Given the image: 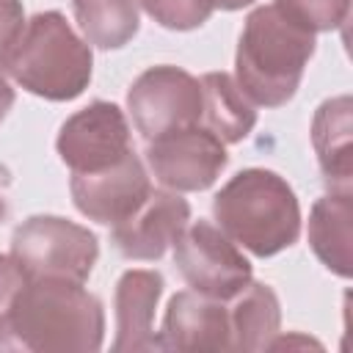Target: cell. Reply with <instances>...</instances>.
Wrapping results in <instances>:
<instances>
[{"instance_id":"23","label":"cell","mask_w":353,"mask_h":353,"mask_svg":"<svg viewBox=\"0 0 353 353\" xmlns=\"http://www.w3.org/2000/svg\"><path fill=\"white\" fill-rule=\"evenodd\" d=\"M11 105H14V88L8 85V80H6L3 72H0V121L8 116Z\"/></svg>"},{"instance_id":"20","label":"cell","mask_w":353,"mask_h":353,"mask_svg":"<svg viewBox=\"0 0 353 353\" xmlns=\"http://www.w3.org/2000/svg\"><path fill=\"white\" fill-rule=\"evenodd\" d=\"M138 3L157 25L168 30L201 28L215 11L212 0H138Z\"/></svg>"},{"instance_id":"18","label":"cell","mask_w":353,"mask_h":353,"mask_svg":"<svg viewBox=\"0 0 353 353\" xmlns=\"http://www.w3.org/2000/svg\"><path fill=\"white\" fill-rule=\"evenodd\" d=\"M74 19L88 44L99 50H119L141 28L138 0H72Z\"/></svg>"},{"instance_id":"4","label":"cell","mask_w":353,"mask_h":353,"mask_svg":"<svg viewBox=\"0 0 353 353\" xmlns=\"http://www.w3.org/2000/svg\"><path fill=\"white\" fill-rule=\"evenodd\" d=\"M218 229L254 256H276L301 237V204L284 176L268 168L237 171L212 199Z\"/></svg>"},{"instance_id":"21","label":"cell","mask_w":353,"mask_h":353,"mask_svg":"<svg viewBox=\"0 0 353 353\" xmlns=\"http://www.w3.org/2000/svg\"><path fill=\"white\" fill-rule=\"evenodd\" d=\"M25 281L28 279H25L22 268L17 265V259L11 254H0V320L8 314V309Z\"/></svg>"},{"instance_id":"10","label":"cell","mask_w":353,"mask_h":353,"mask_svg":"<svg viewBox=\"0 0 353 353\" xmlns=\"http://www.w3.org/2000/svg\"><path fill=\"white\" fill-rule=\"evenodd\" d=\"M69 190L74 207L88 221L113 226L141 207V201L152 193V179L143 160L135 152H130L124 160L102 171L72 174Z\"/></svg>"},{"instance_id":"2","label":"cell","mask_w":353,"mask_h":353,"mask_svg":"<svg viewBox=\"0 0 353 353\" xmlns=\"http://www.w3.org/2000/svg\"><path fill=\"white\" fill-rule=\"evenodd\" d=\"M314 47V33L284 17L273 3L259 6L245 17L237 41L234 80L254 105L281 108L295 97Z\"/></svg>"},{"instance_id":"14","label":"cell","mask_w":353,"mask_h":353,"mask_svg":"<svg viewBox=\"0 0 353 353\" xmlns=\"http://www.w3.org/2000/svg\"><path fill=\"white\" fill-rule=\"evenodd\" d=\"M309 245L314 256L336 276L353 273V196L350 190H331L312 204Z\"/></svg>"},{"instance_id":"7","label":"cell","mask_w":353,"mask_h":353,"mask_svg":"<svg viewBox=\"0 0 353 353\" xmlns=\"http://www.w3.org/2000/svg\"><path fill=\"white\" fill-rule=\"evenodd\" d=\"M174 265L190 290L229 301L251 281V262L210 221H193L174 243Z\"/></svg>"},{"instance_id":"6","label":"cell","mask_w":353,"mask_h":353,"mask_svg":"<svg viewBox=\"0 0 353 353\" xmlns=\"http://www.w3.org/2000/svg\"><path fill=\"white\" fill-rule=\"evenodd\" d=\"M127 110L135 130L154 141L165 132L201 124L204 91L201 80L179 66H152L135 77L127 91Z\"/></svg>"},{"instance_id":"15","label":"cell","mask_w":353,"mask_h":353,"mask_svg":"<svg viewBox=\"0 0 353 353\" xmlns=\"http://www.w3.org/2000/svg\"><path fill=\"white\" fill-rule=\"evenodd\" d=\"M350 110L347 94L325 99L312 119V146L331 190H350L353 185V154H350Z\"/></svg>"},{"instance_id":"13","label":"cell","mask_w":353,"mask_h":353,"mask_svg":"<svg viewBox=\"0 0 353 353\" xmlns=\"http://www.w3.org/2000/svg\"><path fill=\"white\" fill-rule=\"evenodd\" d=\"M163 273L157 270H124L116 281L113 309H116V353L132 350H160L154 334V309L163 295Z\"/></svg>"},{"instance_id":"12","label":"cell","mask_w":353,"mask_h":353,"mask_svg":"<svg viewBox=\"0 0 353 353\" xmlns=\"http://www.w3.org/2000/svg\"><path fill=\"white\" fill-rule=\"evenodd\" d=\"M157 339L160 350H229L226 301L196 290L176 292L165 306Z\"/></svg>"},{"instance_id":"17","label":"cell","mask_w":353,"mask_h":353,"mask_svg":"<svg viewBox=\"0 0 353 353\" xmlns=\"http://www.w3.org/2000/svg\"><path fill=\"white\" fill-rule=\"evenodd\" d=\"M201 80L204 110L201 127H207L223 143H240L256 124L254 102L240 91L237 80L226 72H207Z\"/></svg>"},{"instance_id":"25","label":"cell","mask_w":353,"mask_h":353,"mask_svg":"<svg viewBox=\"0 0 353 353\" xmlns=\"http://www.w3.org/2000/svg\"><path fill=\"white\" fill-rule=\"evenodd\" d=\"M6 215H8V201H6V196H3V190H0V223L6 221Z\"/></svg>"},{"instance_id":"16","label":"cell","mask_w":353,"mask_h":353,"mask_svg":"<svg viewBox=\"0 0 353 353\" xmlns=\"http://www.w3.org/2000/svg\"><path fill=\"white\" fill-rule=\"evenodd\" d=\"M229 312V350H265L279 334L281 306L273 287L248 281L234 298L226 301Z\"/></svg>"},{"instance_id":"5","label":"cell","mask_w":353,"mask_h":353,"mask_svg":"<svg viewBox=\"0 0 353 353\" xmlns=\"http://www.w3.org/2000/svg\"><path fill=\"white\" fill-rule=\"evenodd\" d=\"M11 256L25 279H66L85 284L99 243L97 234L61 215H30L11 234Z\"/></svg>"},{"instance_id":"11","label":"cell","mask_w":353,"mask_h":353,"mask_svg":"<svg viewBox=\"0 0 353 353\" xmlns=\"http://www.w3.org/2000/svg\"><path fill=\"white\" fill-rule=\"evenodd\" d=\"M190 223V204L176 190H154L132 210L124 221L113 223L110 240L116 251L127 259L154 262L160 259L168 245L176 243L182 229Z\"/></svg>"},{"instance_id":"3","label":"cell","mask_w":353,"mask_h":353,"mask_svg":"<svg viewBox=\"0 0 353 353\" xmlns=\"http://www.w3.org/2000/svg\"><path fill=\"white\" fill-rule=\"evenodd\" d=\"M0 72L41 99L69 102L88 88L94 55L61 11H39L0 55Z\"/></svg>"},{"instance_id":"19","label":"cell","mask_w":353,"mask_h":353,"mask_svg":"<svg viewBox=\"0 0 353 353\" xmlns=\"http://www.w3.org/2000/svg\"><path fill=\"white\" fill-rule=\"evenodd\" d=\"M273 6L309 33L336 30L350 14V0H273Z\"/></svg>"},{"instance_id":"22","label":"cell","mask_w":353,"mask_h":353,"mask_svg":"<svg viewBox=\"0 0 353 353\" xmlns=\"http://www.w3.org/2000/svg\"><path fill=\"white\" fill-rule=\"evenodd\" d=\"M22 25H25L22 0H0V55L17 39V33L22 30Z\"/></svg>"},{"instance_id":"1","label":"cell","mask_w":353,"mask_h":353,"mask_svg":"<svg viewBox=\"0 0 353 353\" xmlns=\"http://www.w3.org/2000/svg\"><path fill=\"white\" fill-rule=\"evenodd\" d=\"M102 339V301L66 279H28L0 320V350L94 353Z\"/></svg>"},{"instance_id":"8","label":"cell","mask_w":353,"mask_h":353,"mask_svg":"<svg viewBox=\"0 0 353 353\" xmlns=\"http://www.w3.org/2000/svg\"><path fill=\"white\" fill-rule=\"evenodd\" d=\"M226 163V143L201 124L146 141V165L165 190H207L210 185H215Z\"/></svg>"},{"instance_id":"24","label":"cell","mask_w":353,"mask_h":353,"mask_svg":"<svg viewBox=\"0 0 353 353\" xmlns=\"http://www.w3.org/2000/svg\"><path fill=\"white\" fill-rule=\"evenodd\" d=\"M251 3H256V0H212V6L221 8V11H240V8L251 6Z\"/></svg>"},{"instance_id":"9","label":"cell","mask_w":353,"mask_h":353,"mask_svg":"<svg viewBox=\"0 0 353 353\" xmlns=\"http://www.w3.org/2000/svg\"><path fill=\"white\" fill-rule=\"evenodd\" d=\"M55 149L72 174L102 171L135 152L124 110L105 99L72 113L58 130Z\"/></svg>"}]
</instances>
